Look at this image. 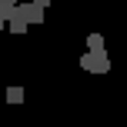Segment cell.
Segmentation results:
<instances>
[{
  "instance_id": "6da1fadb",
  "label": "cell",
  "mask_w": 127,
  "mask_h": 127,
  "mask_svg": "<svg viewBox=\"0 0 127 127\" xmlns=\"http://www.w3.org/2000/svg\"><path fill=\"white\" fill-rule=\"evenodd\" d=\"M80 67L87 74H107L110 70V57H107V50H87L80 57Z\"/></svg>"
},
{
  "instance_id": "277c9868",
  "label": "cell",
  "mask_w": 127,
  "mask_h": 127,
  "mask_svg": "<svg viewBox=\"0 0 127 127\" xmlns=\"http://www.w3.org/2000/svg\"><path fill=\"white\" fill-rule=\"evenodd\" d=\"M87 50H104V33H87Z\"/></svg>"
},
{
  "instance_id": "5b68a950",
  "label": "cell",
  "mask_w": 127,
  "mask_h": 127,
  "mask_svg": "<svg viewBox=\"0 0 127 127\" xmlns=\"http://www.w3.org/2000/svg\"><path fill=\"white\" fill-rule=\"evenodd\" d=\"M7 104H24V87H7Z\"/></svg>"
},
{
  "instance_id": "ba28073f",
  "label": "cell",
  "mask_w": 127,
  "mask_h": 127,
  "mask_svg": "<svg viewBox=\"0 0 127 127\" xmlns=\"http://www.w3.org/2000/svg\"><path fill=\"white\" fill-rule=\"evenodd\" d=\"M3 24H7V20H0V30H3Z\"/></svg>"
},
{
  "instance_id": "8992f818",
  "label": "cell",
  "mask_w": 127,
  "mask_h": 127,
  "mask_svg": "<svg viewBox=\"0 0 127 127\" xmlns=\"http://www.w3.org/2000/svg\"><path fill=\"white\" fill-rule=\"evenodd\" d=\"M33 3H37V7H44V10H47V7H50V0H33Z\"/></svg>"
},
{
  "instance_id": "52a82bcc",
  "label": "cell",
  "mask_w": 127,
  "mask_h": 127,
  "mask_svg": "<svg viewBox=\"0 0 127 127\" xmlns=\"http://www.w3.org/2000/svg\"><path fill=\"white\" fill-rule=\"evenodd\" d=\"M3 3H20V0H3Z\"/></svg>"
},
{
  "instance_id": "3957f363",
  "label": "cell",
  "mask_w": 127,
  "mask_h": 127,
  "mask_svg": "<svg viewBox=\"0 0 127 127\" xmlns=\"http://www.w3.org/2000/svg\"><path fill=\"white\" fill-rule=\"evenodd\" d=\"M7 24H10V33H27V27H30V24H27L24 17H20V13H13V17H7Z\"/></svg>"
},
{
  "instance_id": "7a4b0ae2",
  "label": "cell",
  "mask_w": 127,
  "mask_h": 127,
  "mask_svg": "<svg viewBox=\"0 0 127 127\" xmlns=\"http://www.w3.org/2000/svg\"><path fill=\"white\" fill-rule=\"evenodd\" d=\"M17 13L27 20V24H44V7H37L33 0H20V3H17Z\"/></svg>"
}]
</instances>
